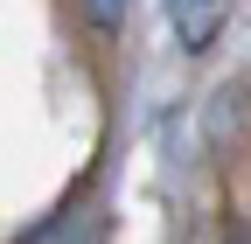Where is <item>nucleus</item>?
<instances>
[{
  "instance_id": "f03ea898",
  "label": "nucleus",
  "mask_w": 251,
  "mask_h": 244,
  "mask_svg": "<svg viewBox=\"0 0 251 244\" xmlns=\"http://www.w3.org/2000/svg\"><path fill=\"white\" fill-rule=\"evenodd\" d=\"M77 7H84V21L98 28V35H112V28L126 21V0H77Z\"/></svg>"
},
{
  "instance_id": "f257e3e1",
  "label": "nucleus",
  "mask_w": 251,
  "mask_h": 244,
  "mask_svg": "<svg viewBox=\"0 0 251 244\" xmlns=\"http://www.w3.org/2000/svg\"><path fill=\"white\" fill-rule=\"evenodd\" d=\"M168 14H175V35L188 56H202L216 35H224V21H230V0H168Z\"/></svg>"
}]
</instances>
